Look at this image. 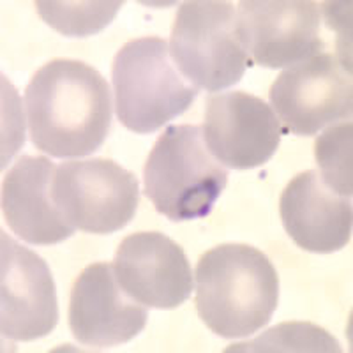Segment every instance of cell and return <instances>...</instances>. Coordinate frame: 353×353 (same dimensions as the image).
<instances>
[{"label":"cell","instance_id":"obj_7","mask_svg":"<svg viewBox=\"0 0 353 353\" xmlns=\"http://www.w3.org/2000/svg\"><path fill=\"white\" fill-rule=\"evenodd\" d=\"M270 108L286 132L313 137L353 113L352 69L332 53L286 68L270 87Z\"/></svg>","mask_w":353,"mask_h":353},{"label":"cell","instance_id":"obj_15","mask_svg":"<svg viewBox=\"0 0 353 353\" xmlns=\"http://www.w3.org/2000/svg\"><path fill=\"white\" fill-rule=\"evenodd\" d=\"M121 0L99 2H50L37 0L36 9L46 25L68 37H88L99 34L115 20Z\"/></svg>","mask_w":353,"mask_h":353},{"label":"cell","instance_id":"obj_9","mask_svg":"<svg viewBox=\"0 0 353 353\" xmlns=\"http://www.w3.org/2000/svg\"><path fill=\"white\" fill-rule=\"evenodd\" d=\"M0 233V332L23 343L50 336L59 323L52 270L32 249Z\"/></svg>","mask_w":353,"mask_h":353},{"label":"cell","instance_id":"obj_5","mask_svg":"<svg viewBox=\"0 0 353 353\" xmlns=\"http://www.w3.org/2000/svg\"><path fill=\"white\" fill-rule=\"evenodd\" d=\"M173 64L189 83L207 92L237 85L248 68L230 2L193 0L176 11L170 39Z\"/></svg>","mask_w":353,"mask_h":353},{"label":"cell","instance_id":"obj_16","mask_svg":"<svg viewBox=\"0 0 353 353\" xmlns=\"http://www.w3.org/2000/svg\"><path fill=\"white\" fill-rule=\"evenodd\" d=\"M226 352H327L339 353L341 345L325 329L314 323H281L269 329L253 341L239 343L226 348Z\"/></svg>","mask_w":353,"mask_h":353},{"label":"cell","instance_id":"obj_2","mask_svg":"<svg viewBox=\"0 0 353 353\" xmlns=\"http://www.w3.org/2000/svg\"><path fill=\"white\" fill-rule=\"evenodd\" d=\"M196 311L214 334L248 337L263 329L279 302V276L260 249L221 244L198 260Z\"/></svg>","mask_w":353,"mask_h":353},{"label":"cell","instance_id":"obj_14","mask_svg":"<svg viewBox=\"0 0 353 353\" xmlns=\"http://www.w3.org/2000/svg\"><path fill=\"white\" fill-rule=\"evenodd\" d=\"M55 172L50 157L21 156L4 176L2 212L12 233L27 244H61L77 230L52 198Z\"/></svg>","mask_w":353,"mask_h":353},{"label":"cell","instance_id":"obj_17","mask_svg":"<svg viewBox=\"0 0 353 353\" xmlns=\"http://www.w3.org/2000/svg\"><path fill=\"white\" fill-rule=\"evenodd\" d=\"M352 122L330 125L314 143V156L320 166L321 181L332 191L345 198H352Z\"/></svg>","mask_w":353,"mask_h":353},{"label":"cell","instance_id":"obj_13","mask_svg":"<svg viewBox=\"0 0 353 353\" xmlns=\"http://www.w3.org/2000/svg\"><path fill=\"white\" fill-rule=\"evenodd\" d=\"M283 226L299 248L309 253L341 251L352 239V198L325 185L318 170L293 176L279 200Z\"/></svg>","mask_w":353,"mask_h":353},{"label":"cell","instance_id":"obj_4","mask_svg":"<svg viewBox=\"0 0 353 353\" xmlns=\"http://www.w3.org/2000/svg\"><path fill=\"white\" fill-rule=\"evenodd\" d=\"M115 112L121 124L137 134H150L182 115L198 96L173 64L161 37L125 43L112 64Z\"/></svg>","mask_w":353,"mask_h":353},{"label":"cell","instance_id":"obj_3","mask_svg":"<svg viewBox=\"0 0 353 353\" xmlns=\"http://www.w3.org/2000/svg\"><path fill=\"white\" fill-rule=\"evenodd\" d=\"M145 194L172 221L207 217L228 184V170L212 156L200 125H168L143 168Z\"/></svg>","mask_w":353,"mask_h":353},{"label":"cell","instance_id":"obj_12","mask_svg":"<svg viewBox=\"0 0 353 353\" xmlns=\"http://www.w3.org/2000/svg\"><path fill=\"white\" fill-rule=\"evenodd\" d=\"M113 272L125 293L145 307L175 309L193 292L184 249L159 232H138L119 244Z\"/></svg>","mask_w":353,"mask_h":353},{"label":"cell","instance_id":"obj_11","mask_svg":"<svg viewBox=\"0 0 353 353\" xmlns=\"http://www.w3.org/2000/svg\"><path fill=\"white\" fill-rule=\"evenodd\" d=\"M68 318L80 345L105 350L134 339L149 313L119 285L113 263L99 261L85 267L72 285Z\"/></svg>","mask_w":353,"mask_h":353},{"label":"cell","instance_id":"obj_1","mask_svg":"<svg viewBox=\"0 0 353 353\" xmlns=\"http://www.w3.org/2000/svg\"><path fill=\"white\" fill-rule=\"evenodd\" d=\"M30 140L52 157L90 156L112 128V92L97 69L80 61L44 64L25 90Z\"/></svg>","mask_w":353,"mask_h":353},{"label":"cell","instance_id":"obj_8","mask_svg":"<svg viewBox=\"0 0 353 353\" xmlns=\"http://www.w3.org/2000/svg\"><path fill=\"white\" fill-rule=\"evenodd\" d=\"M320 8L309 0H242L237 8L248 62L261 68H292L320 55Z\"/></svg>","mask_w":353,"mask_h":353},{"label":"cell","instance_id":"obj_10","mask_svg":"<svg viewBox=\"0 0 353 353\" xmlns=\"http://www.w3.org/2000/svg\"><path fill=\"white\" fill-rule=\"evenodd\" d=\"M201 129L212 156L232 170L269 163L286 132L274 110L244 90L209 96Z\"/></svg>","mask_w":353,"mask_h":353},{"label":"cell","instance_id":"obj_6","mask_svg":"<svg viewBox=\"0 0 353 353\" xmlns=\"http://www.w3.org/2000/svg\"><path fill=\"white\" fill-rule=\"evenodd\" d=\"M52 198L72 228L110 235L137 214L140 184L134 173L112 159L68 161L57 166Z\"/></svg>","mask_w":353,"mask_h":353}]
</instances>
